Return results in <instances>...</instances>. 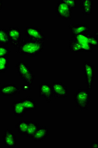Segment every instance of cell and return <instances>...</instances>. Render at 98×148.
Instances as JSON below:
<instances>
[{"mask_svg":"<svg viewBox=\"0 0 98 148\" xmlns=\"http://www.w3.org/2000/svg\"><path fill=\"white\" fill-rule=\"evenodd\" d=\"M49 136L48 128L47 126H39L37 131L32 138L35 142H39L44 141Z\"/></svg>","mask_w":98,"mask_h":148,"instance_id":"obj_14","label":"cell"},{"mask_svg":"<svg viewBox=\"0 0 98 148\" xmlns=\"http://www.w3.org/2000/svg\"><path fill=\"white\" fill-rule=\"evenodd\" d=\"M10 43L7 30L4 28H0V44L6 46Z\"/></svg>","mask_w":98,"mask_h":148,"instance_id":"obj_21","label":"cell"},{"mask_svg":"<svg viewBox=\"0 0 98 148\" xmlns=\"http://www.w3.org/2000/svg\"><path fill=\"white\" fill-rule=\"evenodd\" d=\"M10 59L9 57H0V73H5L9 69Z\"/></svg>","mask_w":98,"mask_h":148,"instance_id":"obj_22","label":"cell"},{"mask_svg":"<svg viewBox=\"0 0 98 148\" xmlns=\"http://www.w3.org/2000/svg\"><path fill=\"white\" fill-rule=\"evenodd\" d=\"M50 84L54 97L56 98H66L68 97V88L63 83L53 82Z\"/></svg>","mask_w":98,"mask_h":148,"instance_id":"obj_8","label":"cell"},{"mask_svg":"<svg viewBox=\"0 0 98 148\" xmlns=\"http://www.w3.org/2000/svg\"><path fill=\"white\" fill-rule=\"evenodd\" d=\"M88 40L89 42L90 45L92 48L98 47V38L95 37L94 36L92 35L91 34L88 33L87 34Z\"/></svg>","mask_w":98,"mask_h":148,"instance_id":"obj_24","label":"cell"},{"mask_svg":"<svg viewBox=\"0 0 98 148\" xmlns=\"http://www.w3.org/2000/svg\"><path fill=\"white\" fill-rule=\"evenodd\" d=\"M83 72L85 77L87 89L91 91L95 80V67L89 62L85 61L83 64Z\"/></svg>","mask_w":98,"mask_h":148,"instance_id":"obj_4","label":"cell"},{"mask_svg":"<svg viewBox=\"0 0 98 148\" xmlns=\"http://www.w3.org/2000/svg\"><path fill=\"white\" fill-rule=\"evenodd\" d=\"M90 148H98V143L97 142H92L90 146Z\"/></svg>","mask_w":98,"mask_h":148,"instance_id":"obj_27","label":"cell"},{"mask_svg":"<svg viewBox=\"0 0 98 148\" xmlns=\"http://www.w3.org/2000/svg\"><path fill=\"white\" fill-rule=\"evenodd\" d=\"M91 92L87 89H79L74 95V101L81 111H87Z\"/></svg>","mask_w":98,"mask_h":148,"instance_id":"obj_2","label":"cell"},{"mask_svg":"<svg viewBox=\"0 0 98 148\" xmlns=\"http://www.w3.org/2000/svg\"><path fill=\"white\" fill-rule=\"evenodd\" d=\"M12 111L14 116L16 117H22L24 116L27 112L21 100L14 101L12 102Z\"/></svg>","mask_w":98,"mask_h":148,"instance_id":"obj_15","label":"cell"},{"mask_svg":"<svg viewBox=\"0 0 98 148\" xmlns=\"http://www.w3.org/2000/svg\"><path fill=\"white\" fill-rule=\"evenodd\" d=\"M39 96L44 99L48 103H51L53 94L50 84L47 82H42L39 84Z\"/></svg>","mask_w":98,"mask_h":148,"instance_id":"obj_7","label":"cell"},{"mask_svg":"<svg viewBox=\"0 0 98 148\" xmlns=\"http://www.w3.org/2000/svg\"><path fill=\"white\" fill-rule=\"evenodd\" d=\"M21 88L14 83H7L0 88V93L4 96H13L20 92Z\"/></svg>","mask_w":98,"mask_h":148,"instance_id":"obj_10","label":"cell"},{"mask_svg":"<svg viewBox=\"0 0 98 148\" xmlns=\"http://www.w3.org/2000/svg\"><path fill=\"white\" fill-rule=\"evenodd\" d=\"M71 10L63 0L59 1L55 6L56 15L64 20H71Z\"/></svg>","mask_w":98,"mask_h":148,"instance_id":"obj_6","label":"cell"},{"mask_svg":"<svg viewBox=\"0 0 98 148\" xmlns=\"http://www.w3.org/2000/svg\"><path fill=\"white\" fill-rule=\"evenodd\" d=\"M2 139L6 148H13L16 146V136L11 130H5Z\"/></svg>","mask_w":98,"mask_h":148,"instance_id":"obj_11","label":"cell"},{"mask_svg":"<svg viewBox=\"0 0 98 148\" xmlns=\"http://www.w3.org/2000/svg\"><path fill=\"white\" fill-rule=\"evenodd\" d=\"M15 68L21 79L31 85L33 84L36 77L28 64L24 61H20L16 64Z\"/></svg>","mask_w":98,"mask_h":148,"instance_id":"obj_3","label":"cell"},{"mask_svg":"<svg viewBox=\"0 0 98 148\" xmlns=\"http://www.w3.org/2000/svg\"><path fill=\"white\" fill-rule=\"evenodd\" d=\"M76 39L81 47L82 52H92L93 48L90 45L87 34H82L76 36H71Z\"/></svg>","mask_w":98,"mask_h":148,"instance_id":"obj_13","label":"cell"},{"mask_svg":"<svg viewBox=\"0 0 98 148\" xmlns=\"http://www.w3.org/2000/svg\"><path fill=\"white\" fill-rule=\"evenodd\" d=\"M24 34L28 39L44 43L46 36L41 29L37 27H26Z\"/></svg>","mask_w":98,"mask_h":148,"instance_id":"obj_5","label":"cell"},{"mask_svg":"<svg viewBox=\"0 0 98 148\" xmlns=\"http://www.w3.org/2000/svg\"><path fill=\"white\" fill-rule=\"evenodd\" d=\"M98 31L96 30L95 31V33H94V36L98 38Z\"/></svg>","mask_w":98,"mask_h":148,"instance_id":"obj_29","label":"cell"},{"mask_svg":"<svg viewBox=\"0 0 98 148\" xmlns=\"http://www.w3.org/2000/svg\"><path fill=\"white\" fill-rule=\"evenodd\" d=\"M28 123L29 122L25 121H21L16 124L15 128L20 134L26 135L28 126Z\"/></svg>","mask_w":98,"mask_h":148,"instance_id":"obj_20","label":"cell"},{"mask_svg":"<svg viewBox=\"0 0 98 148\" xmlns=\"http://www.w3.org/2000/svg\"><path fill=\"white\" fill-rule=\"evenodd\" d=\"M69 51L71 52H82L80 44L74 37H71V39L69 40Z\"/></svg>","mask_w":98,"mask_h":148,"instance_id":"obj_19","label":"cell"},{"mask_svg":"<svg viewBox=\"0 0 98 148\" xmlns=\"http://www.w3.org/2000/svg\"><path fill=\"white\" fill-rule=\"evenodd\" d=\"M21 101L27 111H36L37 106L36 102L29 96L22 98Z\"/></svg>","mask_w":98,"mask_h":148,"instance_id":"obj_17","label":"cell"},{"mask_svg":"<svg viewBox=\"0 0 98 148\" xmlns=\"http://www.w3.org/2000/svg\"><path fill=\"white\" fill-rule=\"evenodd\" d=\"M11 51L9 47L0 44V57H9Z\"/></svg>","mask_w":98,"mask_h":148,"instance_id":"obj_23","label":"cell"},{"mask_svg":"<svg viewBox=\"0 0 98 148\" xmlns=\"http://www.w3.org/2000/svg\"><path fill=\"white\" fill-rule=\"evenodd\" d=\"M93 2L92 0H81L80 6L82 14L85 16L91 15L93 12Z\"/></svg>","mask_w":98,"mask_h":148,"instance_id":"obj_16","label":"cell"},{"mask_svg":"<svg viewBox=\"0 0 98 148\" xmlns=\"http://www.w3.org/2000/svg\"><path fill=\"white\" fill-rule=\"evenodd\" d=\"M10 42L14 47H18L21 40L20 29L17 27H10L7 30Z\"/></svg>","mask_w":98,"mask_h":148,"instance_id":"obj_9","label":"cell"},{"mask_svg":"<svg viewBox=\"0 0 98 148\" xmlns=\"http://www.w3.org/2000/svg\"><path fill=\"white\" fill-rule=\"evenodd\" d=\"M20 88L21 90H23V91H31L32 89V86L31 84L25 83H24V84H22Z\"/></svg>","mask_w":98,"mask_h":148,"instance_id":"obj_26","label":"cell"},{"mask_svg":"<svg viewBox=\"0 0 98 148\" xmlns=\"http://www.w3.org/2000/svg\"><path fill=\"white\" fill-rule=\"evenodd\" d=\"M44 43L43 42L23 39L17 47L18 53L22 56L35 57L44 51Z\"/></svg>","mask_w":98,"mask_h":148,"instance_id":"obj_1","label":"cell"},{"mask_svg":"<svg viewBox=\"0 0 98 148\" xmlns=\"http://www.w3.org/2000/svg\"><path fill=\"white\" fill-rule=\"evenodd\" d=\"M65 3H66L68 6L70 8L71 10L76 9V0H63Z\"/></svg>","mask_w":98,"mask_h":148,"instance_id":"obj_25","label":"cell"},{"mask_svg":"<svg viewBox=\"0 0 98 148\" xmlns=\"http://www.w3.org/2000/svg\"><path fill=\"white\" fill-rule=\"evenodd\" d=\"M39 125L37 123L33 122V121H29L28 123V126L27 129V133L26 135L28 138H32L33 135L36 133V131H37Z\"/></svg>","mask_w":98,"mask_h":148,"instance_id":"obj_18","label":"cell"},{"mask_svg":"<svg viewBox=\"0 0 98 148\" xmlns=\"http://www.w3.org/2000/svg\"><path fill=\"white\" fill-rule=\"evenodd\" d=\"M69 29L72 36L88 34L91 31L88 25L84 23L71 24L69 25Z\"/></svg>","mask_w":98,"mask_h":148,"instance_id":"obj_12","label":"cell"},{"mask_svg":"<svg viewBox=\"0 0 98 148\" xmlns=\"http://www.w3.org/2000/svg\"><path fill=\"white\" fill-rule=\"evenodd\" d=\"M3 1L0 0V12L3 9Z\"/></svg>","mask_w":98,"mask_h":148,"instance_id":"obj_28","label":"cell"}]
</instances>
